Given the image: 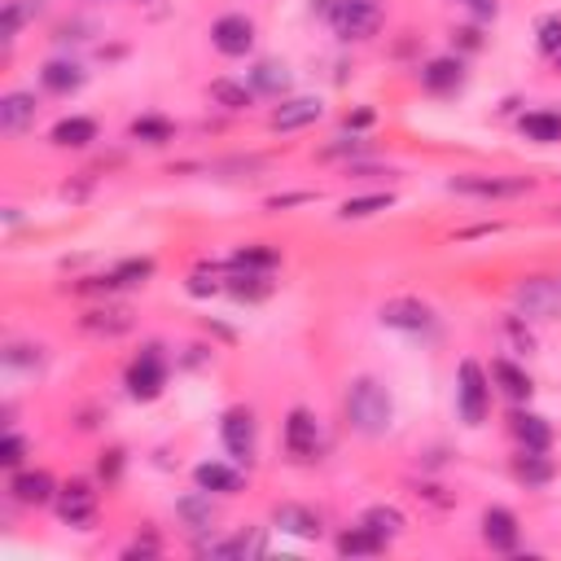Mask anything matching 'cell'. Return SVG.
Masks as SVG:
<instances>
[{
	"label": "cell",
	"instance_id": "obj_1",
	"mask_svg": "<svg viewBox=\"0 0 561 561\" xmlns=\"http://www.w3.org/2000/svg\"><path fill=\"white\" fill-rule=\"evenodd\" d=\"M347 421H352L360 434H369V438L386 434L391 421H395V399H391V391H386L378 378H356L352 391H347Z\"/></svg>",
	"mask_w": 561,
	"mask_h": 561
},
{
	"label": "cell",
	"instance_id": "obj_2",
	"mask_svg": "<svg viewBox=\"0 0 561 561\" xmlns=\"http://www.w3.org/2000/svg\"><path fill=\"white\" fill-rule=\"evenodd\" d=\"M382 5L378 0H333L329 10V27L339 40H369L382 31Z\"/></svg>",
	"mask_w": 561,
	"mask_h": 561
},
{
	"label": "cell",
	"instance_id": "obj_3",
	"mask_svg": "<svg viewBox=\"0 0 561 561\" xmlns=\"http://www.w3.org/2000/svg\"><path fill=\"white\" fill-rule=\"evenodd\" d=\"M518 316L526 320H557L561 316V277H526L513 285Z\"/></svg>",
	"mask_w": 561,
	"mask_h": 561
},
{
	"label": "cell",
	"instance_id": "obj_4",
	"mask_svg": "<svg viewBox=\"0 0 561 561\" xmlns=\"http://www.w3.org/2000/svg\"><path fill=\"white\" fill-rule=\"evenodd\" d=\"M457 408H461V421H466V425H483V421H487L492 386H487V373H483L479 360H461V373H457Z\"/></svg>",
	"mask_w": 561,
	"mask_h": 561
},
{
	"label": "cell",
	"instance_id": "obj_5",
	"mask_svg": "<svg viewBox=\"0 0 561 561\" xmlns=\"http://www.w3.org/2000/svg\"><path fill=\"white\" fill-rule=\"evenodd\" d=\"M219 438H224V447H229V457L233 461H255V447H259V421H255V412L251 408H229L224 412V421H219Z\"/></svg>",
	"mask_w": 561,
	"mask_h": 561
},
{
	"label": "cell",
	"instance_id": "obj_6",
	"mask_svg": "<svg viewBox=\"0 0 561 561\" xmlns=\"http://www.w3.org/2000/svg\"><path fill=\"white\" fill-rule=\"evenodd\" d=\"M124 386H128V395L141 399V404H150V399L163 395V386H167V360L158 356V347H145V352L128 365Z\"/></svg>",
	"mask_w": 561,
	"mask_h": 561
},
{
	"label": "cell",
	"instance_id": "obj_7",
	"mask_svg": "<svg viewBox=\"0 0 561 561\" xmlns=\"http://www.w3.org/2000/svg\"><path fill=\"white\" fill-rule=\"evenodd\" d=\"M285 452L294 461H316L320 457V421H316V412L290 408V417H285Z\"/></svg>",
	"mask_w": 561,
	"mask_h": 561
},
{
	"label": "cell",
	"instance_id": "obj_8",
	"mask_svg": "<svg viewBox=\"0 0 561 561\" xmlns=\"http://www.w3.org/2000/svg\"><path fill=\"white\" fill-rule=\"evenodd\" d=\"M211 44L224 58H246L255 49V23L246 14H224L211 23Z\"/></svg>",
	"mask_w": 561,
	"mask_h": 561
},
{
	"label": "cell",
	"instance_id": "obj_9",
	"mask_svg": "<svg viewBox=\"0 0 561 561\" xmlns=\"http://www.w3.org/2000/svg\"><path fill=\"white\" fill-rule=\"evenodd\" d=\"M58 518L66 522V526H79V531H88L92 522H97V492L88 487V483H66L62 492H58Z\"/></svg>",
	"mask_w": 561,
	"mask_h": 561
},
{
	"label": "cell",
	"instance_id": "obj_10",
	"mask_svg": "<svg viewBox=\"0 0 561 561\" xmlns=\"http://www.w3.org/2000/svg\"><path fill=\"white\" fill-rule=\"evenodd\" d=\"M452 189L470 193V197H522L531 189V180L526 176H483V171H470V176H457Z\"/></svg>",
	"mask_w": 561,
	"mask_h": 561
},
{
	"label": "cell",
	"instance_id": "obj_11",
	"mask_svg": "<svg viewBox=\"0 0 561 561\" xmlns=\"http://www.w3.org/2000/svg\"><path fill=\"white\" fill-rule=\"evenodd\" d=\"M378 316H382L386 329H399V333H425V329H434V311L421 298H391V303H382Z\"/></svg>",
	"mask_w": 561,
	"mask_h": 561
},
{
	"label": "cell",
	"instance_id": "obj_12",
	"mask_svg": "<svg viewBox=\"0 0 561 561\" xmlns=\"http://www.w3.org/2000/svg\"><path fill=\"white\" fill-rule=\"evenodd\" d=\"M320 115H324V105L316 97H290L268 115V128L272 132H298V128H311Z\"/></svg>",
	"mask_w": 561,
	"mask_h": 561
},
{
	"label": "cell",
	"instance_id": "obj_13",
	"mask_svg": "<svg viewBox=\"0 0 561 561\" xmlns=\"http://www.w3.org/2000/svg\"><path fill=\"white\" fill-rule=\"evenodd\" d=\"M193 483L197 492H215V496H238L246 487V474L233 470V466H224V461H202L193 470Z\"/></svg>",
	"mask_w": 561,
	"mask_h": 561
},
{
	"label": "cell",
	"instance_id": "obj_14",
	"mask_svg": "<svg viewBox=\"0 0 561 561\" xmlns=\"http://www.w3.org/2000/svg\"><path fill=\"white\" fill-rule=\"evenodd\" d=\"M36 97L31 92H5L0 97V132L5 137H18V132H27L31 124H36Z\"/></svg>",
	"mask_w": 561,
	"mask_h": 561
},
{
	"label": "cell",
	"instance_id": "obj_15",
	"mask_svg": "<svg viewBox=\"0 0 561 561\" xmlns=\"http://www.w3.org/2000/svg\"><path fill=\"white\" fill-rule=\"evenodd\" d=\"M421 84L434 92V97H447L466 84V62L461 58H430L421 66Z\"/></svg>",
	"mask_w": 561,
	"mask_h": 561
},
{
	"label": "cell",
	"instance_id": "obj_16",
	"mask_svg": "<svg viewBox=\"0 0 561 561\" xmlns=\"http://www.w3.org/2000/svg\"><path fill=\"white\" fill-rule=\"evenodd\" d=\"M10 492H14L18 505H36V509L58 500V483H53V474H44V470H18L14 483H10Z\"/></svg>",
	"mask_w": 561,
	"mask_h": 561
},
{
	"label": "cell",
	"instance_id": "obj_17",
	"mask_svg": "<svg viewBox=\"0 0 561 561\" xmlns=\"http://www.w3.org/2000/svg\"><path fill=\"white\" fill-rule=\"evenodd\" d=\"M509 430H513V438L522 443V447H531V452H548L552 447V425L539 417V412H509Z\"/></svg>",
	"mask_w": 561,
	"mask_h": 561
},
{
	"label": "cell",
	"instance_id": "obj_18",
	"mask_svg": "<svg viewBox=\"0 0 561 561\" xmlns=\"http://www.w3.org/2000/svg\"><path fill=\"white\" fill-rule=\"evenodd\" d=\"M272 526L285 531V535H298V539H320V513H311L307 505H277L272 509Z\"/></svg>",
	"mask_w": 561,
	"mask_h": 561
},
{
	"label": "cell",
	"instance_id": "obj_19",
	"mask_svg": "<svg viewBox=\"0 0 561 561\" xmlns=\"http://www.w3.org/2000/svg\"><path fill=\"white\" fill-rule=\"evenodd\" d=\"M483 544L496 548V552H513L518 548V518L509 509H487L483 513Z\"/></svg>",
	"mask_w": 561,
	"mask_h": 561
},
{
	"label": "cell",
	"instance_id": "obj_20",
	"mask_svg": "<svg viewBox=\"0 0 561 561\" xmlns=\"http://www.w3.org/2000/svg\"><path fill=\"white\" fill-rule=\"evenodd\" d=\"M49 141H53L58 150H84V145H92V141H97V124H92V119H84V115L58 119V124H53V132H49Z\"/></svg>",
	"mask_w": 561,
	"mask_h": 561
},
{
	"label": "cell",
	"instance_id": "obj_21",
	"mask_svg": "<svg viewBox=\"0 0 561 561\" xmlns=\"http://www.w3.org/2000/svg\"><path fill=\"white\" fill-rule=\"evenodd\" d=\"M360 526H369V531H373L382 544H395V539L408 531V518H404L399 509H391V505H373V509H365Z\"/></svg>",
	"mask_w": 561,
	"mask_h": 561
},
{
	"label": "cell",
	"instance_id": "obj_22",
	"mask_svg": "<svg viewBox=\"0 0 561 561\" xmlns=\"http://www.w3.org/2000/svg\"><path fill=\"white\" fill-rule=\"evenodd\" d=\"M518 128L535 145H557L561 141V115H557V110H531V115H522Z\"/></svg>",
	"mask_w": 561,
	"mask_h": 561
},
{
	"label": "cell",
	"instance_id": "obj_23",
	"mask_svg": "<svg viewBox=\"0 0 561 561\" xmlns=\"http://www.w3.org/2000/svg\"><path fill=\"white\" fill-rule=\"evenodd\" d=\"M233 277L224 281V290H229L233 298H246V303H259V298H268L272 294V281H268V272H246V268H229Z\"/></svg>",
	"mask_w": 561,
	"mask_h": 561
},
{
	"label": "cell",
	"instance_id": "obj_24",
	"mask_svg": "<svg viewBox=\"0 0 561 561\" xmlns=\"http://www.w3.org/2000/svg\"><path fill=\"white\" fill-rule=\"evenodd\" d=\"M79 324L88 333H110V339H115V333H128L132 329V311L128 307H92Z\"/></svg>",
	"mask_w": 561,
	"mask_h": 561
},
{
	"label": "cell",
	"instance_id": "obj_25",
	"mask_svg": "<svg viewBox=\"0 0 561 561\" xmlns=\"http://www.w3.org/2000/svg\"><path fill=\"white\" fill-rule=\"evenodd\" d=\"M40 84H44L49 92L66 97V92H75V88L84 84V71H79L75 62H62V58H53V62H44V71H40Z\"/></svg>",
	"mask_w": 561,
	"mask_h": 561
},
{
	"label": "cell",
	"instance_id": "obj_26",
	"mask_svg": "<svg viewBox=\"0 0 561 561\" xmlns=\"http://www.w3.org/2000/svg\"><path fill=\"white\" fill-rule=\"evenodd\" d=\"M513 474L526 487H544L552 479V461H548V452H531V447H522V457H513Z\"/></svg>",
	"mask_w": 561,
	"mask_h": 561
},
{
	"label": "cell",
	"instance_id": "obj_27",
	"mask_svg": "<svg viewBox=\"0 0 561 561\" xmlns=\"http://www.w3.org/2000/svg\"><path fill=\"white\" fill-rule=\"evenodd\" d=\"M251 88L264 92V97H285L290 92V71L281 62H259L251 71Z\"/></svg>",
	"mask_w": 561,
	"mask_h": 561
},
{
	"label": "cell",
	"instance_id": "obj_28",
	"mask_svg": "<svg viewBox=\"0 0 561 561\" xmlns=\"http://www.w3.org/2000/svg\"><path fill=\"white\" fill-rule=\"evenodd\" d=\"M277 264H281V251H272L264 242H251V246L233 251V259H229V268H246V272H272Z\"/></svg>",
	"mask_w": 561,
	"mask_h": 561
},
{
	"label": "cell",
	"instance_id": "obj_29",
	"mask_svg": "<svg viewBox=\"0 0 561 561\" xmlns=\"http://www.w3.org/2000/svg\"><path fill=\"white\" fill-rule=\"evenodd\" d=\"M492 378L500 382V391H505L513 404L531 399V378H526V373H522L513 360H496V365H492Z\"/></svg>",
	"mask_w": 561,
	"mask_h": 561
},
{
	"label": "cell",
	"instance_id": "obj_30",
	"mask_svg": "<svg viewBox=\"0 0 561 561\" xmlns=\"http://www.w3.org/2000/svg\"><path fill=\"white\" fill-rule=\"evenodd\" d=\"M339 552L343 557H373V552H386V544L369 526H352V531L339 535Z\"/></svg>",
	"mask_w": 561,
	"mask_h": 561
},
{
	"label": "cell",
	"instance_id": "obj_31",
	"mask_svg": "<svg viewBox=\"0 0 561 561\" xmlns=\"http://www.w3.org/2000/svg\"><path fill=\"white\" fill-rule=\"evenodd\" d=\"M132 137H137V141H145V145H167V141L176 137V128H171V119L141 115V119H132Z\"/></svg>",
	"mask_w": 561,
	"mask_h": 561
},
{
	"label": "cell",
	"instance_id": "obj_32",
	"mask_svg": "<svg viewBox=\"0 0 561 561\" xmlns=\"http://www.w3.org/2000/svg\"><path fill=\"white\" fill-rule=\"evenodd\" d=\"M386 206H395V193H365V197H347L339 215L343 219H369V215H378Z\"/></svg>",
	"mask_w": 561,
	"mask_h": 561
},
{
	"label": "cell",
	"instance_id": "obj_33",
	"mask_svg": "<svg viewBox=\"0 0 561 561\" xmlns=\"http://www.w3.org/2000/svg\"><path fill=\"white\" fill-rule=\"evenodd\" d=\"M251 92H255V88L233 84V79H215V84H211V101L224 105V110H246V105H251Z\"/></svg>",
	"mask_w": 561,
	"mask_h": 561
},
{
	"label": "cell",
	"instance_id": "obj_34",
	"mask_svg": "<svg viewBox=\"0 0 561 561\" xmlns=\"http://www.w3.org/2000/svg\"><path fill=\"white\" fill-rule=\"evenodd\" d=\"M115 277V290H128V285H145L154 277V259H124L119 268H110Z\"/></svg>",
	"mask_w": 561,
	"mask_h": 561
},
{
	"label": "cell",
	"instance_id": "obj_35",
	"mask_svg": "<svg viewBox=\"0 0 561 561\" xmlns=\"http://www.w3.org/2000/svg\"><path fill=\"white\" fill-rule=\"evenodd\" d=\"M535 49H539L544 58H557V53H561V14L539 18V27H535Z\"/></svg>",
	"mask_w": 561,
	"mask_h": 561
},
{
	"label": "cell",
	"instance_id": "obj_36",
	"mask_svg": "<svg viewBox=\"0 0 561 561\" xmlns=\"http://www.w3.org/2000/svg\"><path fill=\"white\" fill-rule=\"evenodd\" d=\"M180 513L202 531V526H211V518H215V509H211V492H202V496H189L184 505H180Z\"/></svg>",
	"mask_w": 561,
	"mask_h": 561
},
{
	"label": "cell",
	"instance_id": "obj_37",
	"mask_svg": "<svg viewBox=\"0 0 561 561\" xmlns=\"http://www.w3.org/2000/svg\"><path fill=\"white\" fill-rule=\"evenodd\" d=\"M23 457H27V438H23V434H5V443H0V466L18 470Z\"/></svg>",
	"mask_w": 561,
	"mask_h": 561
},
{
	"label": "cell",
	"instance_id": "obj_38",
	"mask_svg": "<svg viewBox=\"0 0 561 561\" xmlns=\"http://www.w3.org/2000/svg\"><path fill=\"white\" fill-rule=\"evenodd\" d=\"M189 294H193V298L224 294V281H215V277H206V272H193V277H189Z\"/></svg>",
	"mask_w": 561,
	"mask_h": 561
},
{
	"label": "cell",
	"instance_id": "obj_39",
	"mask_svg": "<svg viewBox=\"0 0 561 561\" xmlns=\"http://www.w3.org/2000/svg\"><path fill=\"white\" fill-rule=\"evenodd\" d=\"M18 23H23V10H18V5H5V18H0V40L10 44V40L18 36Z\"/></svg>",
	"mask_w": 561,
	"mask_h": 561
},
{
	"label": "cell",
	"instance_id": "obj_40",
	"mask_svg": "<svg viewBox=\"0 0 561 561\" xmlns=\"http://www.w3.org/2000/svg\"><path fill=\"white\" fill-rule=\"evenodd\" d=\"M461 5H466V10L474 14V18H483V23L500 14V0H461Z\"/></svg>",
	"mask_w": 561,
	"mask_h": 561
},
{
	"label": "cell",
	"instance_id": "obj_41",
	"mask_svg": "<svg viewBox=\"0 0 561 561\" xmlns=\"http://www.w3.org/2000/svg\"><path fill=\"white\" fill-rule=\"evenodd\" d=\"M303 202H316V193H281V197H268V211H285V206H303Z\"/></svg>",
	"mask_w": 561,
	"mask_h": 561
},
{
	"label": "cell",
	"instance_id": "obj_42",
	"mask_svg": "<svg viewBox=\"0 0 561 561\" xmlns=\"http://www.w3.org/2000/svg\"><path fill=\"white\" fill-rule=\"evenodd\" d=\"M119 466H124V452L115 447V452H105V457H101V479H115V474H119Z\"/></svg>",
	"mask_w": 561,
	"mask_h": 561
},
{
	"label": "cell",
	"instance_id": "obj_43",
	"mask_svg": "<svg viewBox=\"0 0 561 561\" xmlns=\"http://www.w3.org/2000/svg\"><path fill=\"white\" fill-rule=\"evenodd\" d=\"M373 119H378L373 110H369V105H360V110H352V115H347V128H356V132H360V128H369Z\"/></svg>",
	"mask_w": 561,
	"mask_h": 561
},
{
	"label": "cell",
	"instance_id": "obj_44",
	"mask_svg": "<svg viewBox=\"0 0 561 561\" xmlns=\"http://www.w3.org/2000/svg\"><path fill=\"white\" fill-rule=\"evenodd\" d=\"M552 62H557V71H561V53H557V58H552Z\"/></svg>",
	"mask_w": 561,
	"mask_h": 561
}]
</instances>
